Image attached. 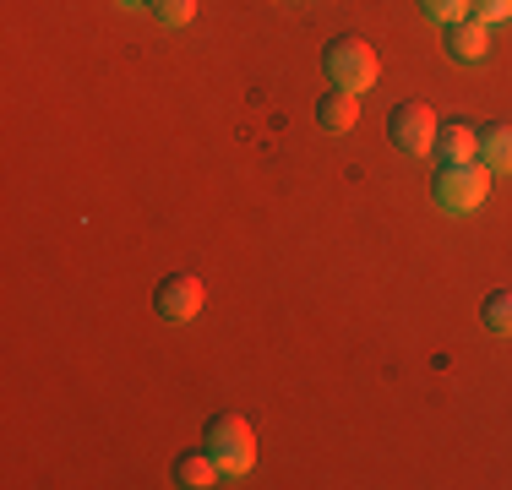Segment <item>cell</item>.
Instances as JSON below:
<instances>
[{"instance_id":"1","label":"cell","mask_w":512,"mask_h":490,"mask_svg":"<svg viewBox=\"0 0 512 490\" xmlns=\"http://www.w3.org/2000/svg\"><path fill=\"white\" fill-rule=\"evenodd\" d=\"M202 436H207L202 447L213 452V463L224 469V480L251 474V463H256V436H251V425L240 420V414H218V420H207Z\"/></svg>"},{"instance_id":"2","label":"cell","mask_w":512,"mask_h":490,"mask_svg":"<svg viewBox=\"0 0 512 490\" xmlns=\"http://www.w3.org/2000/svg\"><path fill=\"white\" fill-rule=\"evenodd\" d=\"M322 71H327V82H333V88L365 93L376 82V55H371V44H365V39L344 33V39H333V44L322 49Z\"/></svg>"},{"instance_id":"3","label":"cell","mask_w":512,"mask_h":490,"mask_svg":"<svg viewBox=\"0 0 512 490\" xmlns=\"http://www.w3.org/2000/svg\"><path fill=\"white\" fill-rule=\"evenodd\" d=\"M485 196H491V169H485L480 158H469V164H442V175H436V202H442L447 213H474Z\"/></svg>"},{"instance_id":"4","label":"cell","mask_w":512,"mask_h":490,"mask_svg":"<svg viewBox=\"0 0 512 490\" xmlns=\"http://www.w3.org/2000/svg\"><path fill=\"white\" fill-rule=\"evenodd\" d=\"M436 109L431 104H420V98H404V104L387 115V131H393V142L404 147V153H431L436 147Z\"/></svg>"},{"instance_id":"5","label":"cell","mask_w":512,"mask_h":490,"mask_svg":"<svg viewBox=\"0 0 512 490\" xmlns=\"http://www.w3.org/2000/svg\"><path fill=\"white\" fill-rule=\"evenodd\" d=\"M153 311L164 322H191L202 311V278L197 273H169L164 284L153 289Z\"/></svg>"},{"instance_id":"6","label":"cell","mask_w":512,"mask_h":490,"mask_svg":"<svg viewBox=\"0 0 512 490\" xmlns=\"http://www.w3.org/2000/svg\"><path fill=\"white\" fill-rule=\"evenodd\" d=\"M447 55L453 60H485L491 55V22L485 17H458V22H447Z\"/></svg>"},{"instance_id":"7","label":"cell","mask_w":512,"mask_h":490,"mask_svg":"<svg viewBox=\"0 0 512 490\" xmlns=\"http://www.w3.org/2000/svg\"><path fill=\"white\" fill-rule=\"evenodd\" d=\"M442 164H469V158H480V131L469 126V120H447V126H436V147H431Z\"/></svg>"},{"instance_id":"8","label":"cell","mask_w":512,"mask_h":490,"mask_svg":"<svg viewBox=\"0 0 512 490\" xmlns=\"http://www.w3.org/2000/svg\"><path fill=\"white\" fill-rule=\"evenodd\" d=\"M316 120H322V131H355V120H360V93H344V88H333L316 104Z\"/></svg>"},{"instance_id":"9","label":"cell","mask_w":512,"mask_h":490,"mask_svg":"<svg viewBox=\"0 0 512 490\" xmlns=\"http://www.w3.org/2000/svg\"><path fill=\"white\" fill-rule=\"evenodd\" d=\"M480 164L491 175H512V120H496L480 131Z\"/></svg>"},{"instance_id":"10","label":"cell","mask_w":512,"mask_h":490,"mask_svg":"<svg viewBox=\"0 0 512 490\" xmlns=\"http://www.w3.org/2000/svg\"><path fill=\"white\" fill-rule=\"evenodd\" d=\"M218 474H224V469H218V463H213V452H180V458H175V480L180 485H191V490H202V485H218Z\"/></svg>"},{"instance_id":"11","label":"cell","mask_w":512,"mask_h":490,"mask_svg":"<svg viewBox=\"0 0 512 490\" xmlns=\"http://www.w3.org/2000/svg\"><path fill=\"white\" fill-rule=\"evenodd\" d=\"M485 327L502 333V338H512V289H496L491 300H485Z\"/></svg>"},{"instance_id":"12","label":"cell","mask_w":512,"mask_h":490,"mask_svg":"<svg viewBox=\"0 0 512 490\" xmlns=\"http://www.w3.org/2000/svg\"><path fill=\"white\" fill-rule=\"evenodd\" d=\"M153 11H158L164 28H186V22L197 17V0H153Z\"/></svg>"},{"instance_id":"13","label":"cell","mask_w":512,"mask_h":490,"mask_svg":"<svg viewBox=\"0 0 512 490\" xmlns=\"http://www.w3.org/2000/svg\"><path fill=\"white\" fill-rule=\"evenodd\" d=\"M420 11L431 22H458V17H469V11H474V0H420Z\"/></svg>"},{"instance_id":"14","label":"cell","mask_w":512,"mask_h":490,"mask_svg":"<svg viewBox=\"0 0 512 490\" xmlns=\"http://www.w3.org/2000/svg\"><path fill=\"white\" fill-rule=\"evenodd\" d=\"M474 17H485V22H512V0H474Z\"/></svg>"},{"instance_id":"15","label":"cell","mask_w":512,"mask_h":490,"mask_svg":"<svg viewBox=\"0 0 512 490\" xmlns=\"http://www.w3.org/2000/svg\"><path fill=\"white\" fill-rule=\"evenodd\" d=\"M126 6H142V0H126Z\"/></svg>"}]
</instances>
